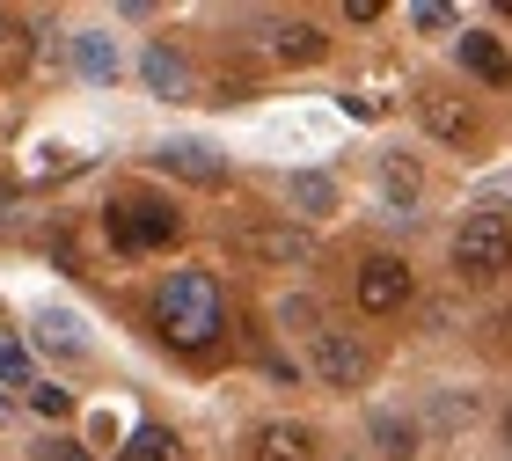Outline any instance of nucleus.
I'll list each match as a JSON object with an SVG mask.
<instances>
[{"label":"nucleus","instance_id":"f257e3e1","mask_svg":"<svg viewBox=\"0 0 512 461\" xmlns=\"http://www.w3.org/2000/svg\"><path fill=\"white\" fill-rule=\"evenodd\" d=\"M154 322H161V337H169L176 352H205V344L227 330V301H220V286L205 279V271H176V279H161Z\"/></svg>","mask_w":512,"mask_h":461},{"label":"nucleus","instance_id":"f03ea898","mask_svg":"<svg viewBox=\"0 0 512 461\" xmlns=\"http://www.w3.org/2000/svg\"><path fill=\"white\" fill-rule=\"evenodd\" d=\"M454 271L469 286H491L498 271H512V220L505 213H469L454 235Z\"/></svg>","mask_w":512,"mask_h":461},{"label":"nucleus","instance_id":"7ed1b4c3","mask_svg":"<svg viewBox=\"0 0 512 461\" xmlns=\"http://www.w3.org/2000/svg\"><path fill=\"white\" fill-rule=\"evenodd\" d=\"M103 227H110V242H118L125 257H139V249H169V242L183 235L176 205H161V198H125V205H110Z\"/></svg>","mask_w":512,"mask_h":461},{"label":"nucleus","instance_id":"20e7f679","mask_svg":"<svg viewBox=\"0 0 512 461\" xmlns=\"http://www.w3.org/2000/svg\"><path fill=\"white\" fill-rule=\"evenodd\" d=\"M242 257L271 264V271H300V264H315V235L293 220H264V227H242Z\"/></svg>","mask_w":512,"mask_h":461},{"label":"nucleus","instance_id":"39448f33","mask_svg":"<svg viewBox=\"0 0 512 461\" xmlns=\"http://www.w3.org/2000/svg\"><path fill=\"white\" fill-rule=\"evenodd\" d=\"M359 308L366 315H403L410 308V264L403 257H366L359 264Z\"/></svg>","mask_w":512,"mask_h":461},{"label":"nucleus","instance_id":"423d86ee","mask_svg":"<svg viewBox=\"0 0 512 461\" xmlns=\"http://www.w3.org/2000/svg\"><path fill=\"white\" fill-rule=\"evenodd\" d=\"M366 366H374V359H366L359 337H344V330H322V337H315V374L330 381V388H359Z\"/></svg>","mask_w":512,"mask_h":461},{"label":"nucleus","instance_id":"0eeeda50","mask_svg":"<svg viewBox=\"0 0 512 461\" xmlns=\"http://www.w3.org/2000/svg\"><path fill=\"white\" fill-rule=\"evenodd\" d=\"M147 88H154L161 103H191L198 96L191 66H183V52H169V44H154V52H147Z\"/></svg>","mask_w":512,"mask_h":461},{"label":"nucleus","instance_id":"6e6552de","mask_svg":"<svg viewBox=\"0 0 512 461\" xmlns=\"http://www.w3.org/2000/svg\"><path fill=\"white\" fill-rule=\"evenodd\" d=\"M461 66H469L476 81H491V88H505V81H512V52H505L491 30H469V37H461Z\"/></svg>","mask_w":512,"mask_h":461},{"label":"nucleus","instance_id":"1a4fd4ad","mask_svg":"<svg viewBox=\"0 0 512 461\" xmlns=\"http://www.w3.org/2000/svg\"><path fill=\"white\" fill-rule=\"evenodd\" d=\"M256 461H315V432L308 425H256Z\"/></svg>","mask_w":512,"mask_h":461},{"label":"nucleus","instance_id":"9d476101","mask_svg":"<svg viewBox=\"0 0 512 461\" xmlns=\"http://www.w3.org/2000/svg\"><path fill=\"white\" fill-rule=\"evenodd\" d=\"M161 169H176V176H191V183H220L227 161L213 147H198V140H169V147H161Z\"/></svg>","mask_w":512,"mask_h":461},{"label":"nucleus","instance_id":"9b49d317","mask_svg":"<svg viewBox=\"0 0 512 461\" xmlns=\"http://www.w3.org/2000/svg\"><path fill=\"white\" fill-rule=\"evenodd\" d=\"M271 52L293 59V66H315V59H322V30H315V22H278V30H271Z\"/></svg>","mask_w":512,"mask_h":461},{"label":"nucleus","instance_id":"f8f14e48","mask_svg":"<svg viewBox=\"0 0 512 461\" xmlns=\"http://www.w3.org/2000/svg\"><path fill=\"white\" fill-rule=\"evenodd\" d=\"M118 461H183V440H176L169 425H139V432H132V447H125Z\"/></svg>","mask_w":512,"mask_h":461},{"label":"nucleus","instance_id":"ddd939ff","mask_svg":"<svg viewBox=\"0 0 512 461\" xmlns=\"http://www.w3.org/2000/svg\"><path fill=\"white\" fill-rule=\"evenodd\" d=\"M37 337L52 344V352H66V359H81L88 352V337H81V322L66 315V308H52V315H37Z\"/></svg>","mask_w":512,"mask_h":461},{"label":"nucleus","instance_id":"4468645a","mask_svg":"<svg viewBox=\"0 0 512 461\" xmlns=\"http://www.w3.org/2000/svg\"><path fill=\"white\" fill-rule=\"evenodd\" d=\"M286 198L300 205V213H330V205H337V176H315V169H308V176L286 183Z\"/></svg>","mask_w":512,"mask_h":461},{"label":"nucleus","instance_id":"2eb2a0df","mask_svg":"<svg viewBox=\"0 0 512 461\" xmlns=\"http://www.w3.org/2000/svg\"><path fill=\"white\" fill-rule=\"evenodd\" d=\"M74 59H81L88 81H110V74H118V44H110V37H74Z\"/></svg>","mask_w":512,"mask_h":461},{"label":"nucleus","instance_id":"dca6fc26","mask_svg":"<svg viewBox=\"0 0 512 461\" xmlns=\"http://www.w3.org/2000/svg\"><path fill=\"white\" fill-rule=\"evenodd\" d=\"M374 440H381L388 461H410V454H417V425H410V418H388V410H381V418H374Z\"/></svg>","mask_w":512,"mask_h":461},{"label":"nucleus","instance_id":"f3484780","mask_svg":"<svg viewBox=\"0 0 512 461\" xmlns=\"http://www.w3.org/2000/svg\"><path fill=\"white\" fill-rule=\"evenodd\" d=\"M425 125L439 132V140H469V132H476L469 110H461V103H439V96H425Z\"/></svg>","mask_w":512,"mask_h":461},{"label":"nucleus","instance_id":"a211bd4d","mask_svg":"<svg viewBox=\"0 0 512 461\" xmlns=\"http://www.w3.org/2000/svg\"><path fill=\"white\" fill-rule=\"evenodd\" d=\"M0 388H22V396H30V352H22V344L15 337H0Z\"/></svg>","mask_w":512,"mask_h":461},{"label":"nucleus","instance_id":"6ab92c4d","mask_svg":"<svg viewBox=\"0 0 512 461\" xmlns=\"http://www.w3.org/2000/svg\"><path fill=\"white\" fill-rule=\"evenodd\" d=\"M30 410H37V418H66V410H74V396H66V388H52V381H37V388H30Z\"/></svg>","mask_w":512,"mask_h":461},{"label":"nucleus","instance_id":"aec40b11","mask_svg":"<svg viewBox=\"0 0 512 461\" xmlns=\"http://www.w3.org/2000/svg\"><path fill=\"white\" fill-rule=\"evenodd\" d=\"M381 183H388L395 198H410V191H417V169H410V161H388V169H381Z\"/></svg>","mask_w":512,"mask_h":461},{"label":"nucleus","instance_id":"412c9836","mask_svg":"<svg viewBox=\"0 0 512 461\" xmlns=\"http://www.w3.org/2000/svg\"><path fill=\"white\" fill-rule=\"evenodd\" d=\"M30 461H88V454H81V447H74V440H44V447H37V454H30Z\"/></svg>","mask_w":512,"mask_h":461},{"label":"nucleus","instance_id":"4be33fe9","mask_svg":"<svg viewBox=\"0 0 512 461\" xmlns=\"http://www.w3.org/2000/svg\"><path fill=\"white\" fill-rule=\"evenodd\" d=\"M505 447H512V410H505Z\"/></svg>","mask_w":512,"mask_h":461},{"label":"nucleus","instance_id":"5701e85b","mask_svg":"<svg viewBox=\"0 0 512 461\" xmlns=\"http://www.w3.org/2000/svg\"><path fill=\"white\" fill-rule=\"evenodd\" d=\"M0 418H8V396H0Z\"/></svg>","mask_w":512,"mask_h":461}]
</instances>
